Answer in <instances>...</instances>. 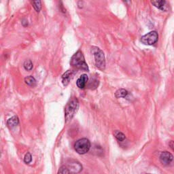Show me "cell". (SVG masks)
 <instances>
[{"label": "cell", "mask_w": 174, "mask_h": 174, "mask_svg": "<svg viewBox=\"0 0 174 174\" xmlns=\"http://www.w3.org/2000/svg\"><path fill=\"white\" fill-rule=\"evenodd\" d=\"M70 64L76 69L85 70V71L87 72L89 71L88 65H87V63L85 61V56L83 55V53L80 51L76 52L73 55L71 59V61H70Z\"/></svg>", "instance_id": "1"}, {"label": "cell", "mask_w": 174, "mask_h": 174, "mask_svg": "<svg viewBox=\"0 0 174 174\" xmlns=\"http://www.w3.org/2000/svg\"><path fill=\"white\" fill-rule=\"evenodd\" d=\"M79 108V102L76 98H73L70 100L69 102L67 104L65 111V118L66 122L71 120L74 116L76 113Z\"/></svg>", "instance_id": "2"}, {"label": "cell", "mask_w": 174, "mask_h": 174, "mask_svg": "<svg viewBox=\"0 0 174 174\" xmlns=\"http://www.w3.org/2000/svg\"><path fill=\"white\" fill-rule=\"evenodd\" d=\"M91 52L95 56L96 67L99 69L103 71L106 69V59L104 52L96 46L92 47Z\"/></svg>", "instance_id": "3"}, {"label": "cell", "mask_w": 174, "mask_h": 174, "mask_svg": "<svg viewBox=\"0 0 174 174\" xmlns=\"http://www.w3.org/2000/svg\"><path fill=\"white\" fill-rule=\"evenodd\" d=\"M91 148V142L86 138L78 139L74 143V149L80 155H85Z\"/></svg>", "instance_id": "4"}, {"label": "cell", "mask_w": 174, "mask_h": 174, "mask_svg": "<svg viewBox=\"0 0 174 174\" xmlns=\"http://www.w3.org/2000/svg\"><path fill=\"white\" fill-rule=\"evenodd\" d=\"M159 35L158 33L155 31H150L147 34L143 35L141 38V42L145 45L152 46L155 44L158 41Z\"/></svg>", "instance_id": "5"}, {"label": "cell", "mask_w": 174, "mask_h": 174, "mask_svg": "<svg viewBox=\"0 0 174 174\" xmlns=\"http://www.w3.org/2000/svg\"><path fill=\"white\" fill-rule=\"evenodd\" d=\"M159 160L160 162L162 163V165L167 166L170 165V164L173 162V156L172 155V154H171L169 152L165 151L161 152V154L160 155Z\"/></svg>", "instance_id": "6"}, {"label": "cell", "mask_w": 174, "mask_h": 174, "mask_svg": "<svg viewBox=\"0 0 174 174\" xmlns=\"http://www.w3.org/2000/svg\"><path fill=\"white\" fill-rule=\"evenodd\" d=\"M68 169L71 174H77L80 172L82 169V167L80 163L76 160H71L68 165Z\"/></svg>", "instance_id": "7"}, {"label": "cell", "mask_w": 174, "mask_h": 174, "mask_svg": "<svg viewBox=\"0 0 174 174\" xmlns=\"http://www.w3.org/2000/svg\"><path fill=\"white\" fill-rule=\"evenodd\" d=\"M89 80V77L85 73L82 74L76 82V85L80 89H84L86 86Z\"/></svg>", "instance_id": "8"}, {"label": "cell", "mask_w": 174, "mask_h": 174, "mask_svg": "<svg viewBox=\"0 0 174 174\" xmlns=\"http://www.w3.org/2000/svg\"><path fill=\"white\" fill-rule=\"evenodd\" d=\"M72 73H73L72 71H71V70H68V71H67L62 76V81L63 85L65 86H67L68 85L69 80L71 79V76H72Z\"/></svg>", "instance_id": "9"}, {"label": "cell", "mask_w": 174, "mask_h": 174, "mask_svg": "<svg viewBox=\"0 0 174 174\" xmlns=\"http://www.w3.org/2000/svg\"><path fill=\"white\" fill-rule=\"evenodd\" d=\"M19 123V120L17 116H13L12 118H10L7 121V125L10 129L14 128V127L16 126Z\"/></svg>", "instance_id": "10"}, {"label": "cell", "mask_w": 174, "mask_h": 174, "mask_svg": "<svg viewBox=\"0 0 174 174\" xmlns=\"http://www.w3.org/2000/svg\"><path fill=\"white\" fill-rule=\"evenodd\" d=\"M151 3L155 6L156 8H159L160 10H163L165 9V7L167 4L166 1H163V0H160V1H152L151 2Z\"/></svg>", "instance_id": "11"}, {"label": "cell", "mask_w": 174, "mask_h": 174, "mask_svg": "<svg viewBox=\"0 0 174 174\" xmlns=\"http://www.w3.org/2000/svg\"><path fill=\"white\" fill-rule=\"evenodd\" d=\"M128 94L129 93L126 90L124 89H120L115 93V96L116 98H122V97H126Z\"/></svg>", "instance_id": "12"}, {"label": "cell", "mask_w": 174, "mask_h": 174, "mask_svg": "<svg viewBox=\"0 0 174 174\" xmlns=\"http://www.w3.org/2000/svg\"><path fill=\"white\" fill-rule=\"evenodd\" d=\"M25 82L27 85L31 86H34L36 85V80L33 76H29L25 78Z\"/></svg>", "instance_id": "13"}, {"label": "cell", "mask_w": 174, "mask_h": 174, "mask_svg": "<svg viewBox=\"0 0 174 174\" xmlns=\"http://www.w3.org/2000/svg\"><path fill=\"white\" fill-rule=\"evenodd\" d=\"M114 135L115 136V138L118 140L119 142H122L125 139V135L123 133L119 131V130H115L114 132Z\"/></svg>", "instance_id": "14"}, {"label": "cell", "mask_w": 174, "mask_h": 174, "mask_svg": "<svg viewBox=\"0 0 174 174\" xmlns=\"http://www.w3.org/2000/svg\"><path fill=\"white\" fill-rule=\"evenodd\" d=\"M98 86H99V80L97 78L92 79L91 81L89 82V84L88 85L89 88L91 89H95Z\"/></svg>", "instance_id": "15"}, {"label": "cell", "mask_w": 174, "mask_h": 174, "mask_svg": "<svg viewBox=\"0 0 174 174\" xmlns=\"http://www.w3.org/2000/svg\"><path fill=\"white\" fill-rule=\"evenodd\" d=\"M32 4L33 8H35V10L37 12H39L40 10L42 8V4H41V2L40 1H33L32 2Z\"/></svg>", "instance_id": "16"}, {"label": "cell", "mask_w": 174, "mask_h": 174, "mask_svg": "<svg viewBox=\"0 0 174 174\" xmlns=\"http://www.w3.org/2000/svg\"><path fill=\"white\" fill-rule=\"evenodd\" d=\"M23 66H24V68L26 70H27V71H31L33 68V63L31 60H27V61H25Z\"/></svg>", "instance_id": "17"}, {"label": "cell", "mask_w": 174, "mask_h": 174, "mask_svg": "<svg viewBox=\"0 0 174 174\" xmlns=\"http://www.w3.org/2000/svg\"><path fill=\"white\" fill-rule=\"evenodd\" d=\"M57 174H70L69 171L66 166H62L59 169Z\"/></svg>", "instance_id": "18"}, {"label": "cell", "mask_w": 174, "mask_h": 174, "mask_svg": "<svg viewBox=\"0 0 174 174\" xmlns=\"http://www.w3.org/2000/svg\"><path fill=\"white\" fill-rule=\"evenodd\" d=\"M32 160V156L31 155L29 152H27L25 155V157H24V161L25 163H26L27 164H29L31 162Z\"/></svg>", "instance_id": "19"}, {"label": "cell", "mask_w": 174, "mask_h": 174, "mask_svg": "<svg viewBox=\"0 0 174 174\" xmlns=\"http://www.w3.org/2000/svg\"><path fill=\"white\" fill-rule=\"evenodd\" d=\"M169 147L174 152V141H171L169 142Z\"/></svg>", "instance_id": "20"}, {"label": "cell", "mask_w": 174, "mask_h": 174, "mask_svg": "<svg viewBox=\"0 0 174 174\" xmlns=\"http://www.w3.org/2000/svg\"><path fill=\"white\" fill-rule=\"evenodd\" d=\"M147 174H150V173H147Z\"/></svg>", "instance_id": "21"}]
</instances>
